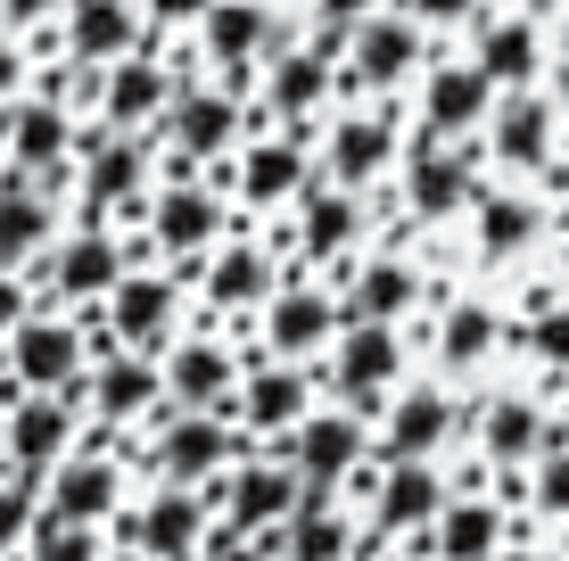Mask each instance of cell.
I'll return each instance as SVG.
<instances>
[{
	"label": "cell",
	"instance_id": "cell-1",
	"mask_svg": "<svg viewBox=\"0 0 569 561\" xmlns=\"http://www.w3.org/2000/svg\"><path fill=\"white\" fill-rule=\"evenodd\" d=\"M149 462L173 488H207V479H223V471L248 462V430L223 421V413H182V404H166V413L149 421Z\"/></svg>",
	"mask_w": 569,
	"mask_h": 561
},
{
	"label": "cell",
	"instance_id": "cell-2",
	"mask_svg": "<svg viewBox=\"0 0 569 561\" xmlns=\"http://www.w3.org/2000/svg\"><path fill=\"white\" fill-rule=\"evenodd\" d=\"M0 347H9V380L26 397H74L91 372V331L74 314H50V305H33Z\"/></svg>",
	"mask_w": 569,
	"mask_h": 561
},
{
	"label": "cell",
	"instance_id": "cell-3",
	"mask_svg": "<svg viewBox=\"0 0 569 561\" xmlns=\"http://www.w3.org/2000/svg\"><path fill=\"white\" fill-rule=\"evenodd\" d=\"M322 380H330V397H339L347 413L380 421L388 389L405 380V322H347V331L330 339V355H322Z\"/></svg>",
	"mask_w": 569,
	"mask_h": 561
},
{
	"label": "cell",
	"instance_id": "cell-4",
	"mask_svg": "<svg viewBox=\"0 0 569 561\" xmlns=\"http://www.w3.org/2000/svg\"><path fill=\"white\" fill-rule=\"evenodd\" d=\"M223 231H231V207L207 182H166L149 199V248L173 264V281H199V264L223 248Z\"/></svg>",
	"mask_w": 569,
	"mask_h": 561
},
{
	"label": "cell",
	"instance_id": "cell-5",
	"mask_svg": "<svg viewBox=\"0 0 569 561\" xmlns=\"http://www.w3.org/2000/svg\"><path fill=\"white\" fill-rule=\"evenodd\" d=\"M207 504L214 520H231L240 537H272V529H289L306 504V471L298 462H281V454H248L240 471H223V479H207Z\"/></svg>",
	"mask_w": 569,
	"mask_h": 561
},
{
	"label": "cell",
	"instance_id": "cell-6",
	"mask_svg": "<svg viewBox=\"0 0 569 561\" xmlns=\"http://www.w3.org/2000/svg\"><path fill=\"white\" fill-rule=\"evenodd\" d=\"M397 182H405V207H413V223H455L462 207H479L487 190H479V149H455V141H438V132L421 124V141L397 158Z\"/></svg>",
	"mask_w": 569,
	"mask_h": 561
},
{
	"label": "cell",
	"instance_id": "cell-7",
	"mask_svg": "<svg viewBox=\"0 0 569 561\" xmlns=\"http://www.w3.org/2000/svg\"><path fill=\"white\" fill-rule=\"evenodd\" d=\"M257 331H264V355L306 363V355H330V339L347 331V305L330 298V281L281 273V289H272V298H264V314H257Z\"/></svg>",
	"mask_w": 569,
	"mask_h": 561
},
{
	"label": "cell",
	"instance_id": "cell-8",
	"mask_svg": "<svg viewBox=\"0 0 569 561\" xmlns=\"http://www.w3.org/2000/svg\"><path fill=\"white\" fill-rule=\"evenodd\" d=\"M429 74V26L413 9L405 17H363L347 33V91H397V83H421Z\"/></svg>",
	"mask_w": 569,
	"mask_h": 561
},
{
	"label": "cell",
	"instance_id": "cell-9",
	"mask_svg": "<svg viewBox=\"0 0 569 561\" xmlns=\"http://www.w3.org/2000/svg\"><path fill=\"white\" fill-rule=\"evenodd\" d=\"M157 132H166V149H173V158L214 166V158H240L248 108H240V91H223V83H182Z\"/></svg>",
	"mask_w": 569,
	"mask_h": 561
},
{
	"label": "cell",
	"instance_id": "cell-10",
	"mask_svg": "<svg viewBox=\"0 0 569 561\" xmlns=\"http://www.w3.org/2000/svg\"><path fill=\"white\" fill-rule=\"evenodd\" d=\"M116 529H124V545H141V561H190L207 545V529H214V504H207V488H173V479H157V495L132 504Z\"/></svg>",
	"mask_w": 569,
	"mask_h": 561
},
{
	"label": "cell",
	"instance_id": "cell-11",
	"mask_svg": "<svg viewBox=\"0 0 569 561\" xmlns=\"http://www.w3.org/2000/svg\"><path fill=\"white\" fill-rule=\"evenodd\" d=\"M83 404H91V421H108V430H141V421L166 413V363H149V355H132V347H116V355H91V372H83Z\"/></svg>",
	"mask_w": 569,
	"mask_h": 561
},
{
	"label": "cell",
	"instance_id": "cell-12",
	"mask_svg": "<svg viewBox=\"0 0 569 561\" xmlns=\"http://www.w3.org/2000/svg\"><path fill=\"white\" fill-rule=\"evenodd\" d=\"M132 273V257H124V231L116 223H74L67 240L50 248V264H42V289L58 305H91V298H108L116 281Z\"/></svg>",
	"mask_w": 569,
	"mask_h": 561
},
{
	"label": "cell",
	"instance_id": "cell-13",
	"mask_svg": "<svg viewBox=\"0 0 569 561\" xmlns=\"http://www.w3.org/2000/svg\"><path fill=\"white\" fill-rule=\"evenodd\" d=\"M313 182H322V158H313L306 132H264V141H248L240 166H231V190H240V207H257V216L306 199Z\"/></svg>",
	"mask_w": 569,
	"mask_h": 561
},
{
	"label": "cell",
	"instance_id": "cell-14",
	"mask_svg": "<svg viewBox=\"0 0 569 561\" xmlns=\"http://www.w3.org/2000/svg\"><path fill=\"white\" fill-rule=\"evenodd\" d=\"M83 389L74 397H26L0 413V454H9V471H58V462L74 454V438H83Z\"/></svg>",
	"mask_w": 569,
	"mask_h": 561
},
{
	"label": "cell",
	"instance_id": "cell-15",
	"mask_svg": "<svg viewBox=\"0 0 569 561\" xmlns=\"http://www.w3.org/2000/svg\"><path fill=\"white\" fill-rule=\"evenodd\" d=\"M371 454H380V447H371V421L347 413V404H339V413H306L298 430L281 438V462H298L313 488H347Z\"/></svg>",
	"mask_w": 569,
	"mask_h": 561
},
{
	"label": "cell",
	"instance_id": "cell-16",
	"mask_svg": "<svg viewBox=\"0 0 569 561\" xmlns=\"http://www.w3.org/2000/svg\"><path fill=\"white\" fill-rule=\"evenodd\" d=\"M479 141H487V158H496V166L545 173V166H553V149H561V108H553V91H503Z\"/></svg>",
	"mask_w": 569,
	"mask_h": 561
},
{
	"label": "cell",
	"instance_id": "cell-17",
	"mask_svg": "<svg viewBox=\"0 0 569 561\" xmlns=\"http://www.w3.org/2000/svg\"><path fill=\"white\" fill-rule=\"evenodd\" d=\"M240 355H231V339H182L166 347V397L182 404V413H223L240 421Z\"/></svg>",
	"mask_w": 569,
	"mask_h": 561
},
{
	"label": "cell",
	"instance_id": "cell-18",
	"mask_svg": "<svg viewBox=\"0 0 569 561\" xmlns=\"http://www.w3.org/2000/svg\"><path fill=\"white\" fill-rule=\"evenodd\" d=\"M190 33H199L207 67L223 74V91H248V67L281 50V33H272V9H264V0H214V9H207Z\"/></svg>",
	"mask_w": 569,
	"mask_h": 561
},
{
	"label": "cell",
	"instance_id": "cell-19",
	"mask_svg": "<svg viewBox=\"0 0 569 561\" xmlns=\"http://www.w3.org/2000/svg\"><path fill=\"white\" fill-rule=\"evenodd\" d=\"M470 67L487 74L496 91H537L545 83V17L537 9H503V17H479V42H470Z\"/></svg>",
	"mask_w": 569,
	"mask_h": 561
},
{
	"label": "cell",
	"instance_id": "cell-20",
	"mask_svg": "<svg viewBox=\"0 0 569 561\" xmlns=\"http://www.w3.org/2000/svg\"><path fill=\"white\" fill-rule=\"evenodd\" d=\"M100 305H108V339L116 347L157 355V347L173 339V322H182V281H173V273H124Z\"/></svg>",
	"mask_w": 569,
	"mask_h": 561
},
{
	"label": "cell",
	"instance_id": "cell-21",
	"mask_svg": "<svg viewBox=\"0 0 569 561\" xmlns=\"http://www.w3.org/2000/svg\"><path fill=\"white\" fill-rule=\"evenodd\" d=\"M306 413H313V372L306 363H281V355L248 363V380H240V430L248 438H272V447H281Z\"/></svg>",
	"mask_w": 569,
	"mask_h": 561
},
{
	"label": "cell",
	"instance_id": "cell-22",
	"mask_svg": "<svg viewBox=\"0 0 569 561\" xmlns=\"http://www.w3.org/2000/svg\"><path fill=\"white\" fill-rule=\"evenodd\" d=\"M380 173H397V108L339 116L330 141H322V182H339V190H356V199H363Z\"/></svg>",
	"mask_w": 569,
	"mask_h": 561
},
{
	"label": "cell",
	"instance_id": "cell-23",
	"mask_svg": "<svg viewBox=\"0 0 569 561\" xmlns=\"http://www.w3.org/2000/svg\"><path fill=\"white\" fill-rule=\"evenodd\" d=\"M496 100H503V91L487 83L470 58H446V67L421 74V124L438 132V141H479L487 116H496Z\"/></svg>",
	"mask_w": 569,
	"mask_h": 561
},
{
	"label": "cell",
	"instance_id": "cell-24",
	"mask_svg": "<svg viewBox=\"0 0 569 561\" xmlns=\"http://www.w3.org/2000/svg\"><path fill=\"white\" fill-rule=\"evenodd\" d=\"M272 289H281V264H272L264 240H223L199 264V305L207 314H264Z\"/></svg>",
	"mask_w": 569,
	"mask_h": 561
},
{
	"label": "cell",
	"instance_id": "cell-25",
	"mask_svg": "<svg viewBox=\"0 0 569 561\" xmlns=\"http://www.w3.org/2000/svg\"><path fill=\"white\" fill-rule=\"evenodd\" d=\"M455 430H462V413L446 389H397V404L371 421V447H380V462H429Z\"/></svg>",
	"mask_w": 569,
	"mask_h": 561
},
{
	"label": "cell",
	"instance_id": "cell-26",
	"mask_svg": "<svg viewBox=\"0 0 569 561\" xmlns=\"http://www.w3.org/2000/svg\"><path fill=\"white\" fill-rule=\"evenodd\" d=\"M141 0H74L67 9V67H124L149 50V17H132Z\"/></svg>",
	"mask_w": 569,
	"mask_h": 561
},
{
	"label": "cell",
	"instance_id": "cell-27",
	"mask_svg": "<svg viewBox=\"0 0 569 561\" xmlns=\"http://www.w3.org/2000/svg\"><path fill=\"white\" fill-rule=\"evenodd\" d=\"M173 91H182V74L166 67L157 50L124 58V67H108V91H100V124L108 132H157L173 108Z\"/></svg>",
	"mask_w": 569,
	"mask_h": 561
},
{
	"label": "cell",
	"instance_id": "cell-28",
	"mask_svg": "<svg viewBox=\"0 0 569 561\" xmlns=\"http://www.w3.org/2000/svg\"><path fill=\"white\" fill-rule=\"evenodd\" d=\"M470 430H479L487 471H528V462H537L545 447H553V438H569L561 421L545 413V404H528V397H487Z\"/></svg>",
	"mask_w": 569,
	"mask_h": 561
},
{
	"label": "cell",
	"instance_id": "cell-29",
	"mask_svg": "<svg viewBox=\"0 0 569 561\" xmlns=\"http://www.w3.org/2000/svg\"><path fill=\"white\" fill-rule=\"evenodd\" d=\"M446 512V479L429 462H380V488H371V537H429Z\"/></svg>",
	"mask_w": 569,
	"mask_h": 561
},
{
	"label": "cell",
	"instance_id": "cell-30",
	"mask_svg": "<svg viewBox=\"0 0 569 561\" xmlns=\"http://www.w3.org/2000/svg\"><path fill=\"white\" fill-rule=\"evenodd\" d=\"M50 520H74V529H108L124 520V471L108 454H67L50 471V495H42Z\"/></svg>",
	"mask_w": 569,
	"mask_h": 561
},
{
	"label": "cell",
	"instance_id": "cell-31",
	"mask_svg": "<svg viewBox=\"0 0 569 561\" xmlns=\"http://www.w3.org/2000/svg\"><path fill=\"white\" fill-rule=\"evenodd\" d=\"M330 50L322 42H306V50H272L264 58V116H281L289 132H306L313 116L330 108Z\"/></svg>",
	"mask_w": 569,
	"mask_h": 561
},
{
	"label": "cell",
	"instance_id": "cell-32",
	"mask_svg": "<svg viewBox=\"0 0 569 561\" xmlns=\"http://www.w3.org/2000/svg\"><path fill=\"white\" fill-rule=\"evenodd\" d=\"M298 207H306V216H298V264H306V273H313V264H339V273H347V248L363 240V199L339 190V182H313Z\"/></svg>",
	"mask_w": 569,
	"mask_h": 561
},
{
	"label": "cell",
	"instance_id": "cell-33",
	"mask_svg": "<svg viewBox=\"0 0 569 561\" xmlns=\"http://www.w3.org/2000/svg\"><path fill=\"white\" fill-rule=\"evenodd\" d=\"M42 248H58V207L33 190V173H0V273H26Z\"/></svg>",
	"mask_w": 569,
	"mask_h": 561
},
{
	"label": "cell",
	"instance_id": "cell-34",
	"mask_svg": "<svg viewBox=\"0 0 569 561\" xmlns=\"http://www.w3.org/2000/svg\"><path fill=\"white\" fill-rule=\"evenodd\" d=\"M339 305H347V322H405L421 305V264H405V257L347 264L339 273Z\"/></svg>",
	"mask_w": 569,
	"mask_h": 561
},
{
	"label": "cell",
	"instance_id": "cell-35",
	"mask_svg": "<svg viewBox=\"0 0 569 561\" xmlns=\"http://www.w3.org/2000/svg\"><path fill=\"white\" fill-rule=\"evenodd\" d=\"M503 537H512V520H503L496 495H446L438 529H429V553L438 561H503Z\"/></svg>",
	"mask_w": 569,
	"mask_h": 561
},
{
	"label": "cell",
	"instance_id": "cell-36",
	"mask_svg": "<svg viewBox=\"0 0 569 561\" xmlns=\"http://www.w3.org/2000/svg\"><path fill=\"white\" fill-rule=\"evenodd\" d=\"M356 545H363V537H356V520L339 512V488H313V479H306V504L281 529V553H272V561H347Z\"/></svg>",
	"mask_w": 569,
	"mask_h": 561
},
{
	"label": "cell",
	"instance_id": "cell-37",
	"mask_svg": "<svg viewBox=\"0 0 569 561\" xmlns=\"http://www.w3.org/2000/svg\"><path fill=\"white\" fill-rule=\"evenodd\" d=\"M537 231H545V207L528 199V190H487V199L470 207V240H479L487 264L528 257V248H537Z\"/></svg>",
	"mask_w": 569,
	"mask_h": 561
},
{
	"label": "cell",
	"instance_id": "cell-38",
	"mask_svg": "<svg viewBox=\"0 0 569 561\" xmlns=\"http://www.w3.org/2000/svg\"><path fill=\"white\" fill-rule=\"evenodd\" d=\"M42 495H50V471H0V553L33 545V529H42Z\"/></svg>",
	"mask_w": 569,
	"mask_h": 561
},
{
	"label": "cell",
	"instance_id": "cell-39",
	"mask_svg": "<svg viewBox=\"0 0 569 561\" xmlns=\"http://www.w3.org/2000/svg\"><path fill=\"white\" fill-rule=\"evenodd\" d=\"M487 347H496V314H487L479 298L446 305V322H438V355H446V363H479Z\"/></svg>",
	"mask_w": 569,
	"mask_h": 561
},
{
	"label": "cell",
	"instance_id": "cell-40",
	"mask_svg": "<svg viewBox=\"0 0 569 561\" xmlns=\"http://www.w3.org/2000/svg\"><path fill=\"white\" fill-rule=\"evenodd\" d=\"M528 512L537 520H569V438H553L528 462Z\"/></svg>",
	"mask_w": 569,
	"mask_h": 561
},
{
	"label": "cell",
	"instance_id": "cell-41",
	"mask_svg": "<svg viewBox=\"0 0 569 561\" xmlns=\"http://www.w3.org/2000/svg\"><path fill=\"white\" fill-rule=\"evenodd\" d=\"M520 347L537 363H553V372H569V305L537 298V305H528V322H520Z\"/></svg>",
	"mask_w": 569,
	"mask_h": 561
},
{
	"label": "cell",
	"instance_id": "cell-42",
	"mask_svg": "<svg viewBox=\"0 0 569 561\" xmlns=\"http://www.w3.org/2000/svg\"><path fill=\"white\" fill-rule=\"evenodd\" d=\"M26 561H108V545H100V529H74V520H50V512H42Z\"/></svg>",
	"mask_w": 569,
	"mask_h": 561
},
{
	"label": "cell",
	"instance_id": "cell-43",
	"mask_svg": "<svg viewBox=\"0 0 569 561\" xmlns=\"http://www.w3.org/2000/svg\"><path fill=\"white\" fill-rule=\"evenodd\" d=\"M190 561H272V553L257 545V537H240L231 520H214V529H207V545L190 553Z\"/></svg>",
	"mask_w": 569,
	"mask_h": 561
},
{
	"label": "cell",
	"instance_id": "cell-44",
	"mask_svg": "<svg viewBox=\"0 0 569 561\" xmlns=\"http://www.w3.org/2000/svg\"><path fill=\"white\" fill-rule=\"evenodd\" d=\"M380 9H388V0H313V17H322L330 33H356L363 17H380Z\"/></svg>",
	"mask_w": 569,
	"mask_h": 561
},
{
	"label": "cell",
	"instance_id": "cell-45",
	"mask_svg": "<svg viewBox=\"0 0 569 561\" xmlns=\"http://www.w3.org/2000/svg\"><path fill=\"white\" fill-rule=\"evenodd\" d=\"M214 9V0H141L149 26H199V17Z\"/></svg>",
	"mask_w": 569,
	"mask_h": 561
},
{
	"label": "cell",
	"instance_id": "cell-46",
	"mask_svg": "<svg viewBox=\"0 0 569 561\" xmlns=\"http://www.w3.org/2000/svg\"><path fill=\"white\" fill-rule=\"evenodd\" d=\"M26 314H33V289L17 281V273H0V339H9L17 322H26Z\"/></svg>",
	"mask_w": 569,
	"mask_h": 561
},
{
	"label": "cell",
	"instance_id": "cell-47",
	"mask_svg": "<svg viewBox=\"0 0 569 561\" xmlns=\"http://www.w3.org/2000/svg\"><path fill=\"white\" fill-rule=\"evenodd\" d=\"M405 9H413L421 26H462V17H479V0H405Z\"/></svg>",
	"mask_w": 569,
	"mask_h": 561
},
{
	"label": "cell",
	"instance_id": "cell-48",
	"mask_svg": "<svg viewBox=\"0 0 569 561\" xmlns=\"http://www.w3.org/2000/svg\"><path fill=\"white\" fill-rule=\"evenodd\" d=\"M0 17L9 26H50V17H67V0H0Z\"/></svg>",
	"mask_w": 569,
	"mask_h": 561
},
{
	"label": "cell",
	"instance_id": "cell-49",
	"mask_svg": "<svg viewBox=\"0 0 569 561\" xmlns=\"http://www.w3.org/2000/svg\"><path fill=\"white\" fill-rule=\"evenodd\" d=\"M17 83H26V50H17V42H0V108L17 100Z\"/></svg>",
	"mask_w": 569,
	"mask_h": 561
},
{
	"label": "cell",
	"instance_id": "cell-50",
	"mask_svg": "<svg viewBox=\"0 0 569 561\" xmlns=\"http://www.w3.org/2000/svg\"><path fill=\"white\" fill-rule=\"evenodd\" d=\"M545 83H553V108H561V124H569V50L545 67Z\"/></svg>",
	"mask_w": 569,
	"mask_h": 561
},
{
	"label": "cell",
	"instance_id": "cell-51",
	"mask_svg": "<svg viewBox=\"0 0 569 561\" xmlns=\"http://www.w3.org/2000/svg\"><path fill=\"white\" fill-rule=\"evenodd\" d=\"M503 561H561V553H545V545H503Z\"/></svg>",
	"mask_w": 569,
	"mask_h": 561
},
{
	"label": "cell",
	"instance_id": "cell-52",
	"mask_svg": "<svg viewBox=\"0 0 569 561\" xmlns=\"http://www.w3.org/2000/svg\"><path fill=\"white\" fill-rule=\"evenodd\" d=\"M561 430H569V389H561Z\"/></svg>",
	"mask_w": 569,
	"mask_h": 561
},
{
	"label": "cell",
	"instance_id": "cell-53",
	"mask_svg": "<svg viewBox=\"0 0 569 561\" xmlns=\"http://www.w3.org/2000/svg\"><path fill=\"white\" fill-rule=\"evenodd\" d=\"M356 561H397V553H356Z\"/></svg>",
	"mask_w": 569,
	"mask_h": 561
},
{
	"label": "cell",
	"instance_id": "cell-54",
	"mask_svg": "<svg viewBox=\"0 0 569 561\" xmlns=\"http://www.w3.org/2000/svg\"><path fill=\"white\" fill-rule=\"evenodd\" d=\"M0 173H9V149H0Z\"/></svg>",
	"mask_w": 569,
	"mask_h": 561
},
{
	"label": "cell",
	"instance_id": "cell-55",
	"mask_svg": "<svg viewBox=\"0 0 569 561\" xmlns=\"http://www.w3.org/2000/svg\"><path fill=\"white\" fill-rule=\"evenodd\" d=\"M561 257H569V248H561Z\"/></svg>",
	"mask_w": 569,
	"mask_h": 561
}]
</instances>
